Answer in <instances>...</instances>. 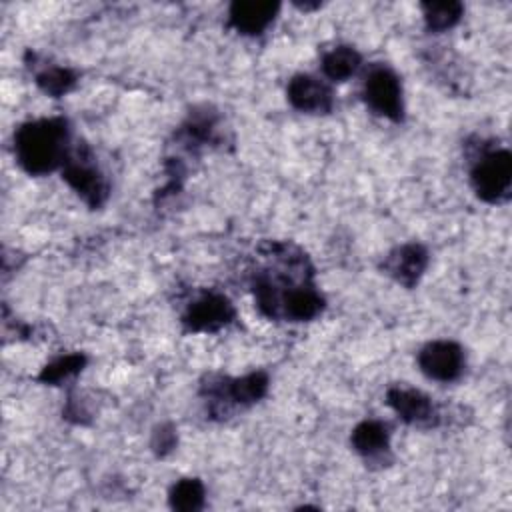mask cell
<instances>
[{
  "instance_id": "6da1fadb",
  "label": "cell",
  "mask_w": 512,
  "mask_h": 512,
  "mask_svg": "<svg viewBox=\"0 0 512 512\" xmlns=\"http://www.w3.org/2000/svg\"><path fill=\"white\" fill-rule=\"evenodd\" d=\"M68 120L62 116L24 122L14 132V156L20 168L32 176H42L64 166L70 148Z\"/></svg>"
},
{
  "instance_id": "7a4b0ae2",
  "label": "cell",
  "mask_w": 512,
  "mask_h": 512,
  "mask_svg": "<svg viewBox=\"0 0 512 512\" xmlns=\"http://www.w3.org/2000/svg\"><path fill=\"white\" fill-rule=\"evenodd\" d=\"M470 182L480 200L490 204L506 200L512 186V154L506 148L484 152L472 166Z\"/></svg>"
},
{
  "instance_id": "3957f363",
  "label": "cell",
  "mask_w": 512,
  "mask_h": 512,
  "mask_svg": "<svg viewBox=\"0 0 512 512\" xmlns=\"http://www.w3.org/2000/svg\"><path fill=\"white\" fill-rule=\"evenodd\" d=\"M202 392L212 402V412L222 404H226V410L228 406H250L268 392V374L250 372L242 378H208Z\"/></svg>"
},
{
  "instance_id": "277c9868",
  "label": "cell",
  "mask_w": 512,
  "mask_h": 512,
  "mask_svg": "<svg viewBox=\"0 0 512 512\" xmlns=\"http://www.w3.org/2000/svg\"><path fill=\"white\" fill-rule=\"evenodd\" d=\"M62 178L90 206L100 208L108 198V182L96 168L90 150L84 146L76 154H68L62 166Z\"/></svg>"
},
{
  "instance_id": "5b68a950",
  "label": "cell",
  "mask_w": 512,
  "mask_h": 512,
  "mask_svg": "<svg viewBox=\"0 0 512 512\" xmlns=\"http://www.w3.org/2000/svg\"><path fill=\"white\" fill-rule=\"evenodd\" d=\"M362 96L372 112L392 122H400L404 118L402 84L392 68L382 64L370 68L364 80Z\"/></svg>"
},
{
  "instance_id": "8992f818",
  "label": "cell",
  "mask_w": 512,
  "mask_h": 512,
  "mask_svg": "<svg viewBox=\"0 0 512 512\" xmlns=\"http://www.w3.org/2000/svg\"><path fill=\"white\" fill-rule=\"evenodd\" d=\"M420 370L438 382H452L464 370V350L452 340L428 342L418 352Z\"/></svg>"
},
{
  "instance_id": "52a82bcc",
  "label": "cell",
  "mask_w": 512,
  "mask_h": 512,
  "mask_svg": "<svg viewBox=\"0 0 512 512\" xmlns=\"http://www.w3.org/2000/svg\"><path fill=\"white\" fill-rule=\"evenodd\" d=\"M234 316V304L224 294L210 292L188 306L182 324L190 332H216L228 326L234 320Z\"/></svg>"
},
{
  "instance_id": "ba28073f",
  "label": "cell",
  "mask_w": 512,
  "mask_h": 512,
  "mask_svg": "<svg viewBox=\"0 0 512 512\" xmlns=\"http://www.w3.org/2000/svg\"><path fill=\"white\" fill-rule=\"evenodd\" d=\"M428 266V250L418 242L396 246L384 256L382 270L404 288H414Z\"/></svg>"
},
{
  "instance_id": "9c48e42d",
  "label": "cell",
  "mask_w": 512,
  "mask_h": 512,
  "mask_svg": "<svg viewBox=\"0 0 512 512\" xmlns=\"http://www.w3.org/2000/svg\"><path fill=\"white\" fill-rule=\"evenodd\" d=\"M288 102L308 114H326L332 110L334 96L328 84L310 74H296L286 86Z\"/></svg>"
},
{
  "instance_id": "30bf717a",
  "label": "cell",
  "mask_w": 512,
  "mask_h": 512,
  "mask_svg": "<svg viewBox=\"0 0 512 512\" xmlns=\"http://www.w3.org/2000/svg\"><path fill=\"white\" fill-rule=\"evenodd\" d=\"M388 406L398 414L400 420L414 426H432L436 424V408L432 400L414 388L392 386L386 392Z\"/></svg>"
},
{
  "instance_id": "8fae6325",
  "label": "cell",
  "mask_w": 512,
  "mask_h": 512,
  "mask_svg": "<svg viewBox=\"0 0 512 512\" xmlns=\"http://www.w3.org/2000/svg\"><path fill=\"white\" fill-rule=\"evenodd\" d=\"M278 10L280 4L270 0H236L228 8V22L240 34L258 36L274 22Z\"/></svg>"
},
{
  "instance_id": "7c38bea8",
  "label": "cell",
  "mask_w": 512,
  "mask_h": 512,
  "mask_svg": "<svg viewBox=\"0 0 512 512\" xmlns=\"http://www.w3.org/2000/svg\"><path fill=\"white\" fill-rule=\"evenodd\" d=\"M324 310V298L312 282L292 284L282 292L278 302V318L292 322H306L316 318Z\"/></svg>"
},
{
  "instance_id": "4fadbf2b",
  "label": "cell",
  "mask_w": 512,
  "mask_h": 512,
  "mask_svg": "<svg viewBox=\"0 0 512 512\" xmlns=\"http://www.w3.org/2000/svg\"><path fill=\"white\" fill-rule=\"evenodd\" d=\"M350 444L366 460L382 458L390 448L388 426L380 420H364L352 430Z\"/></svg>"
},
{
  "instance_id": "5bb4252c",
  "label": "cell",
  "mask_w": 512,
  "mask_h": 512,
  "mask_svg": "<svg viewBox=\"0 0 512 512\" xmlns=\"http://www.w3.org/2000/svg\"><path fill=\"white\" fill-rule=\"evenodd\" d=\"M362 64V56L352 46H334L322 56V72L332 82H344L356 74Z\"/></svg>"
},
{
  "instance_id": "9a60e30c",
  "label": "cell",
  "mask_w": 512,
  "mask_h": 512,
  "mask_svg": "<svg viewBox=\"0 0 512 512\" xmlns=\"http://www.w3.org/2000/svg\"><path fill=\"white\" fill-rule=\"evenodd\" d=\"M204 496H206V490L198 478H182L170 488L168 502L172 510L194 512L204 506Z\"/></svg>"
},
{
  "instance_id": "2e32d148",
  "label": "cell",
  "mask_w": 512,
  "mask_h": 512,
  "mask_svg": "<svg viewBox=\"0 0 512 512\" xmlns=\"http://www.w3.org/2000/svg\"><path fill=\"white\" fill-rule=\"evenodd\" d=\"M464 6L460 2H422L424 24L430 32H444L462 18Z\"/></svg>"
},
{
  "instance_id": "e0dca14e",
  "label": "cell",
  "mask_w": 512,
  "mask_h": 512,
  "mask_svg": "<svg viewBox=\"0 0 512 512\" xmlns=\"http://www.w3.org/2000/svg\"><path fill=\"white\" fill-rule=\"evenodd\" d=\"M86 364V356L80 352H72V354H64L56 360H52L50 364H46L38 376L40 382L44 384H58L74 374H78Z\"/></svg>"
},
{
  "instance_id": "ac0fdd59",
  "label": "cell",
  "mask_w": 512,
  "mask_h": 512,
  "mask_svg": "<svg viewBox=\"0 0 512 512\" xmlns=\"http://www.w3.org/2000/svg\"><path fill=\"white\" fill-rule=\"evenodd\" d=\"M36 84L52 98L64 96L66 92H70L76 84V74L70 68H62V66H50L44 68L42 72L36 74Z\"/></svg>"
},
{
  "instance_id": "d6986e66",
  "label": "cell",
  "mask_w": 512,
  "mask_h": 512,
  "mask_svg": "<svg viewBox=\"0 0 512 512\" xmlns=\"http://www.w3.org/2000/svg\"><path fill=\"white\" fill-rule=\"evenodd\" d=\"M176 442H178V436H176V428L172 424H160L154 428L152 432V450L158 454V456H166L168 452H172L176 448Z\"/></svg>"
}]
</instances>
